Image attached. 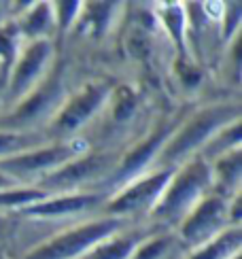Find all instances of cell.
<instances>
[{"instance_id": "obj_16", "label": "cell", "mask_w": 242, "mask_h": 259, "mask_svg": "<svg viewBox=\"0 0 242 259\" xmlns=\"http://www.w3.org/2000/svg\"><path fill=\"white\" fill-rule=\"evenodd\" d=\"M240 225H229L225 232H221L202 246H197L193 253H189L187 259H234L240 253Z\"/></svg>"}, {"instance_id": "obj_21", "label": "cell", "mask_w": 242, "mask_h": 259, "mask_svg": "<svg viewBox=\"0 0 242 259\" xmlns=\"http://www.w3.org/2000/svg\"><path fill=\"white\" fill-rule=\"evenodd\" d=\"M7 68L0 64V109L5 106V83H7Z\"/></svg>"}, {"instance_id": "obj_9", "label": "cell", "mask_w": 242, "mask_h": 259, "mask_svg": "<svg viewBox=\"0 0 242 259\" xmlns=\"http://www.w3.org/2000/svg\"><path fill=\"white\" fill-rule=\"evenodd\" d=\"M229 225H234L229 219V198L213 193V196H206L181 221L177 236L185 244V249H197V246L217 238Z\"/></svg>"}, {"instance_id": "obj_3", "label": "cell", "mask_w": 242, "mask_h": 259, "mask_svg": "<svg viewBox=\"0 0 242 259\" xmlns=\"http://www.w3.org/2000/svg\"><path fill=\"white\" fill-rule=\"evenodd\" d=\"M66 98H68V92L64 85L62 66H51L49 74L34 90L0 115V130H7V132H43L53 119V115L60 111Z\"/></svg>"}, {"instance_id": "obj_17", "label": "cell", "mask_w": 242, "mask_h": 259, "mask_svg": "<svg viewBox=\"0 0 242 259\" xmlns=\"http://www.w3.org/2000/svg\"><path fill=\"white\" fill-rule=\"evenodd\" d=\"M181 251H185V244L179 240L177 234H149L128 259H170V255H177Z\"/></svg>"}, {"instance_id": "obj_8", "label": "cell", "mask_w": 242, "mask_h": 259, "mask_svg": "<svg viewBox=\"0 0 242 259\" xmlns=\"http://www.w3.org/2000/svg\"><path fill=\"white\" fill-rule=\"evenodd\" d=\"M53 62V42L51 38L30 40L19 47L17 56L7 72L5 83V104L7 109L19 102L49 74Z\"/></svg>"}, {"instance_id": "obj_7", "label": "cell", "mask_w": 242, "mask_h": 259, "mask_svg": "<svg viewBox=\"0 0 242 259\" xmlns=\"http://www.w3.org/2000/svg\"><path fill=\"white\" fill-rule=\"evenodd\" d=\"M111 100V88L106 83H87L83 88L68 96L60 106V111L53 115L49 125L43 130V134L49 143H62L72 140L81 127H85L94 117L100 113Z\"/></svg>"}, {"instance_id": "obj_12", "label": "cell", "mask_w": 242, "mask_h": 259, "mask_svg": "<svg viewBox=\"0 0 242 259\" xmlns=\"http://www.w3.org/2000/svg\"><path fill=\"white\" fill-rule=\"evenodd\" d=\"M106 202V198L100 191L92 193H64V196H47L28 208H21V214L38 219H58V217H70V214H79L85 210L96 208L98 204Z\"/></svg>"}, {"instance_id": "obj_6", "label": "cell", "mask_w": 242, "mask_h": 259, "mask_svg": "<svg viewBox=\"0 0 242 259\" xmlns=\"http://www.w3.org/2000/svg\"><path fill=\"white\" fill-rule=\"evenodd\" d=\"M119 155L115 153H83L70 159L49 177L38 181L34 187L45 191L47 196H64V193H83L85 185H98L100 181H108L119 164Z\"/></svg>"}, {"instance_id": "obj_10", "label": "cell", "mask_w": 242, "mask_h": 259, "mask_svg": "<svg viewBox=\"0 0 242 259\" xmlns=\"http://www.w3.org/2000/svg\"><path fill=\"white\" fill-rule=\"evenodd\" d=\"M174 170H151L147 175L138 177L136 181L128 183L121 187L113 198L104 202V214L106 217H119V219H130L132 214L138 212H151L159 200L164 187L168 185Z\"/></svg>"}, {"instance_id": "obj_13", "label": "cell", "mask_w": 242, "mask_h": 259, "mask_svg": "<svg viewBox=\"0 0 242 259\" xmlns=\"http://www.w3.org/2000/svg\"><path fill=\"white\" fill-rule=\"evenodd\" d=\"M17 32L24 42L49 38L47 34L56 26V15H53V5H30L26 13H21L15 19Z\"/></svg>"}, {"instance_id": "obj_5", "label": "cell", "mask_w": 242, "mask_h": 259, "mask_svg": "<svg viewBox=\"0 0 242 259\" xmlns=\"http://www.w3.org/2000/svg\"><path fill=\"white\" fill-rule=\"evenodd\" d=\"M126 221L128 219L106 217V214L83 221L74 225V228H66L58 234H53L45 242L30 249L24 255V259H81L94 246L113 238L119 232H124Z\"/></svg>"}, {"instance_id": "obj_1", "label": "cell", "mask_w": 242, "mask_h": 259, "mask_svg": "<svg viewBox=\"0 0 242 259\" xmlns=\"http://www.w3.org/2000/svg\"><path fill=\"white\" fill-rule=\"evenodd\" d=\"M240 119L238 104H211L195 111L189 119H185L164 143L155 159V170H174L187 159L197 155L208 140L229 123Z\"/></svg>"}, {"instance_id": "obj_11", "label": "cell", "mask_w": 242, "mask_h": 259, "mask_svg": "<svg viewBox=\"0 0 242 259\" xmlns=\"http://www.w3.org/2000/svg\"><path fill=\"white\" fill-rule=\"evenodd\" d=\"M174 127L177 125H172V121H162V125L153 130V132L142 140L140 145H136L134 149H130L126 153V157L119 159V164H117L113 175L108 177L106 185H113V187L121 189V187H126L128 183L136 181L149 166L155 164V159L159 155L164 143L168 140V136L172 134Z\"/></svg>"}, {"instance_id": "obj_19", "label": "cell", "mask_w": 242, "mask_h": 259, "mask_svg": "<svg viewBox=\"0 0 242 259\" xmlns=\"http://www.w3.org/2000/svg\"><path fill=\"white\" fill-rule=\"evenodd\" d=\"M47 193L41 191L38 187H11V189H0V214L9 210H21L28 208L32 204L45 200Z\"/></svg>"}, {"instance_id": "obj_15", "label": "cell", "mask_w": 242, "mask_h": 259, "mask_svg": "<svg viewBox=\"0 0 242 259\" xmlns=\"http://www.w3.org/2000/svg\"><path fill=\"white\" fill-rule=\"evenodd\" d=\"M147 232H119L113 238H108L104 242H100L98 246L83 255L81 259H128L132 253H134L136 246L147 238Z\"/></svg>"}, {"instance_id": "obj_22", "label": "cell", "mask_w": 242, "mask_h": 259, "mask_svg": "<svg viewBox=\"0 0 242 259\" xmlns=\"http://www.w3.org/2000/svg\"><path fill=\"white\" fill-rule=\"evenodd\" d=\"M0 259H5V257H3V255H0Z\"/></svg>"}, {"instance_id": "obj_14", "label": "cell", "mask_w": 242, "mask_h": 259, "mask_svg": "<svg viewBox=\"0 0 242 259\" xmlns=\"http://www.w3.org/2000/svg\"><path fill=\"white\" fill-rule=\"evenodd\" d=\"M213 172V187L223 189L225 198H232L240 191V179H242V153L240 147L229 151V153L217 157L211 164Z\"/></svg>"}, {"instance_id": "obj_20", "label": "cell", "mask_w": 242, "mask_h": 259, "mask_svg": "<svg viewBox=\"0 0 242 259\" xmlns=\"http://www.w3.org/2000/svg\"><path fill=\"white\" fill-rule=\"evenodd\" d=\"M11 230H13V221H11L9 214H0V242L5 238H9Z\"/></svg>"}, {"instance_id": "obj_18", "label": "cell", "mask_w": 242, "mask_h": 259, "mask_svg": "<svg viewBox=\"0 0 242 259\" xmlns=\"http://www.w3.org/2000/svg\"><path fill=\"white\" fill-rule=\"evenodd\" d=\"M45 143H49V140L43 132H7V130H0V159L13 157Z\"/></svg>"}, {"instance_id": "obj_4", "label": "cell", "mask_w": 242, "mask_h": 259, "mask_svg": "<svg viewBox=\"0 0 242 259\" xmlns=\"http://www.w3.org/2000/svg\"><path fill=\"white\" fill-rule=\"evenodd\" d=\"M87 153V143L81 138L62 140V143H45L13 157L0 159V172L15 185L34 187L38 181L49 177L70 159Z\"/></svg>"}, {"instance_id": "obj_2", "label": "cell", "mask_w": 242, "mask_h": 259, "mask_svg": "<svg viewBox=\"0 0 242 259\" xmlns=\"http://www.w3.org/2000/svg\"><path fill=\"white\" fill-rule=\"evenodd\" d=\"M208 189H213L211 161L202 155H193L181 164L177 172H172L168 185L149 214L166 228H179L181 221L208 196Z\"/></svg>"}]
</instances>
